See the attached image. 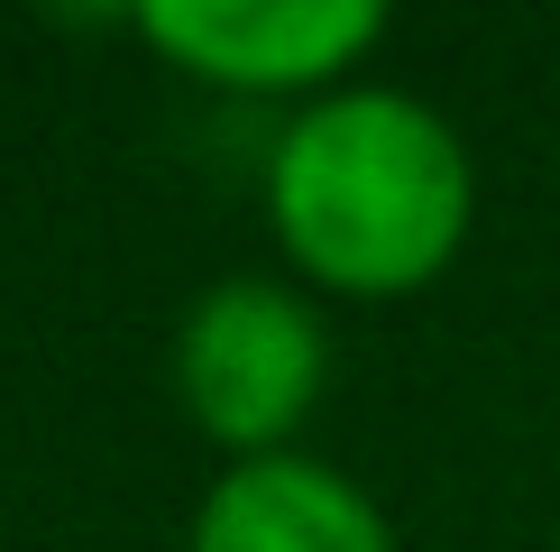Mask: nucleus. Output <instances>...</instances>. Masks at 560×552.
Returning <instances> with one entry per match:
<instances>
[{"mask_svg":"<svg viewBox=\"0 0 560 552\" xmlns=\"http://www.w3.org/2000/svg\"><path fill=\"white\" fill-rule=\"evenodd\" d=\"M276 230L322 286L405 295L451 267L469 230V148L405 92H331L267 166Z\"/></svg>","mask_w":560,"mask_h":552,"instance_id":"1","label":"nucleus"},{"mask_svg":"<svg viewBox=\"0 0 560 552\" xmlns=\"http://www.w3.org/2000/svg\"><path fill=\"white\" fill-rule=\"evenodd\" d=\"M322 368H331V350H322L313 304L285 295V286H258V276L212 286L194 304V322H184V341H175L184 405L202 414L212 442L248 451V460H267V442H285L313 414Z\"/></svg>","mask_w":560,"mask_h":552,"instance_id":"2","label":"nucleus"},{"mask_svg":"<svg viewBox=\"0 0 560 552\" xmlns=\"http://www.w3.org/2000/svg\"><path fill=\"white\" fill-rule=\"evenodd\" d=\"M138 28L212 83L285 92L340 74L359 46H377L386 19L368 0H156V10H138Z\"/></svg>","mask_w":560,"mask_h":552,"instance_id":"3","label":"nucleus"},{"mask_svg":"<svg viewBox=\"0 0 560 552\" xmlns=\"http://www.w3.org/2000/svg\"><path fill=\"white\" fill-rule=\"evenodd\" d=\"M194 552H395V534L340 470L267 451V460H240L212 488Z\"/></svg>","mask_w":560,"mask_h":552,"instance_id":"4","label":"nucleus"}]
</instances>
